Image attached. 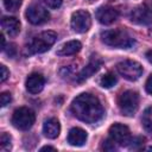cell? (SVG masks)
<instances>
[{
	"label": "cell",
	"instance_id": "cell-1",
	"mask_svg": "<svg viewBox=\"0 0 152 152\" xmlns=\"http://www.w3.org/2000/svg\"><path fill=\"white\" fill-rule=\"evenodd\" d=\"M70 109L74 116L87 124H95L100 121L104 114L100 100L95 95L88 93L76 96L71 102Z\"/></svg>",
	"mask_w": 152,
	"mask_h": 152
},
{
	"label": "cell",
	"instance_id": "cell-2",
	"mask_svg": "<svg viewBox=\"0 0 152 152\" xmlns=\"http://www.w3.org/2000/svg\"><path fill=\"white\" fill-rule=\"evenodd\" d=\"M102 42L116 49H129L134 45L135 40L124 30H107L101 33Z\"/></svg>",
	"mask_w": 152,
	"mask_h": 152
},
{
	"label": "cell",
	"instance_id": "cell-3",
	"mask_svg": "<svg viewBox=\"0 0 152 152\" xmlns=\"http://www.w3.org/2000/svg\"><path fill=\"white\" fill-rule=\"evenodd\" d=\"M57 34L53 31H44L34 37L28 42L27 50L31 53H42L48 51L56 42Z\"/></svg>",
	"mask_w": 152,
	"mask_h": 152
},
{
	"label": "cell",
	"instance_id": "cell-4",
	"mask_svg": "<svg viewBox=\"0 0 152 152\" xmlns=\"http://www.w3.org/2000/svg\"><path fill=\"white\" fill-rule=\"evenodd\" d=\"M120 112L126 116H132L137 113L139 107V94L134 90L124 91L118 99Z\"/></svg>",
	"mask_w": 152,
	"mask_h": 152
},
{
	"label": "cell",
	"instance_id": "cell-5",
	"mask_svg": "<svg viewBox=\"0 0 152 152\" xmlns=\"http://www.w3.org/2000/svg\"><path fill=\"white\" fill-rule=\"evenodd\" d=\"M34 120H36V115H34L33 110L27 107L17 108L12 115L13 126L21 131H26V129L31 128L32 125L34 124Z\"/></svg>",
	"mask_w": 152,
	"mask_h": 152
},
{
	"label": "cell",
	"instance_id": "cell-6",
	"mask_svg": "<svg viewBox=\"0 0 152 152\" xmlns=\"http://www.w3.org/2000/svg\"><path fill=\"white\" fill-rule=\"evenodd\" d=\"M116 69H118L119 74L128 81H135L142 74L141 64L135 61H132V59H126V61L118 63Z\"/></svg>",
	"mask_w": 152,
	"mask_h": 152
},
{
	"label": "cell",
	"instance_id": "cell-7",
	"mask_svg": "<svg viewBox=\"0 0 152 152\" xmlns=\"http://www.w3.org/2000/svg\"><path fill=\"white\" fill-rule=\"evenodd\" d=\"M71 27L77 33H84L90 28L91 25V18L88 11H76L71 15Z\"/></svg>",
	"mask_w": 152,
	"mask_h": 152
},
{
	"label": "cell",
	"instance_id": "cell-8",
	"mask_svg": "<svg viewBox=\"0 0 152 152\" xmlns=\"http://www.w3.org/2000/svg\"><path fill=\"white\" fill-rule=\"evenodd\" d=\"M109 138L121 146H126L129 144L131 140V134H129V128L120 122H115L109 127Z\"/></svg>",
	"mask_w": 152,
	"mask_h": 152
},
{
	"label": "cell",
	"instance_id": "cell-9",
	"mask_svg": "<svg viewBox=\"0 0 152 152\" xmlns=\"http://www.w3.org/2000/svg\"><path fill=\"white\" fill-rule=\"evenodd\" d=\"M25 15H26V19L33 25H40V24L48 21L49 18H50V14H49L48 10H45L39 4L30 5L26 10Z\"/></svg>",
	"mask_w": 152,
	"mask_h": 152
},
{
	"label": "cell",
	"instance_id": "cell-10",
	"mask_svg": "<svg viewBox=\"0 0 152 152\" xmlns=\"http://www.w3.org/2000/svg\"><path fill=\"white\" fill-rule=\"evenodd\" d=\"M131 20L139 25H148L152 23V12L146 6L135 7L131 12Z\"/></svg>",
	"mask_w": 152,
	"mask_h": 152
},
{
	"label": "cell",
	"instance_id": "cell-11",
	"mask_svg": "<svg viewBox=\"0 0 152 152\" xmlns=\"http://www.w3.org/2000/svg\"><path fill=\"white\" fill-rule=\"evenodd\" d=\"M96 19L103 24V25H109L112 23H114L118 17H119V13L118 11L114 8V7H110V6H102L100 7L97 11H96Z\"/></svg>",
	"mask_w": 152,
	"mask_h": 152
},
{
	"label": "cell",
	"instance_id": "cell-12",
	"mask_svg": "<svg viewBox=\"0 0 152 152\" xmlns=\"http://www.w3.org/2000/svg\"><path fill=\"white\" fill-rule=\"evenodd\" d=\"M44 84H45V80L43 77V75L38 74V72H33L27 78H26V82H25V87H26V90L31 94H38L43 90L44 88Z\"/></svg>",
	"mask_w": 152,
	"mask_h": 152
},
{
	"label": "cell",
	"instance_id": "cell-13",
	"mask_svg": "<svg viewBox=\"0 0 152 152\" xmlns=\"http://www.w3.org/2000/svg\"><path fill=\"white\" fill-rule=\"evenodd\" d=\"M101 64H102V62L100 61V59H97V58H93L80 72H78V75L76 76V81H78V82H82V81H84V80H87V78H89L90 76H93L99 69H100V66H101Z\"/></svg>",
	"mask_w": 152,
	"mask_h": 152
},
{
	"label": "cell",
	"instance_id": "cell-14",
	"mask_svg": "<svg viewBox=\"0 0 152 152\" xmlns=\"http://www.w3.org/2000/svg\"><path fill=\"white\" fill-rule=\"evenodd\" d=\"M88 138V134L84 129L80 127H74L69 131L68 134V142L72 146H82L86 144Z\"/></svg>",
	"mask_w": 152,
	"mask_h": 152
},
{
	"label": "cell",
	"instance_id": "cell-15",
	"mask_svg": "<svg viewBox=\"0 0 152 152\" xmlns=\"http://www.w3.org/2000/svg\"><path fill=\"white\" fill-rule=\"evenodd\" d=\"M1 26L10 37H15L20 32V23L14 17H4L1 20Z\"/></svg>",
	"mask_w": 152,
	"mask_h": 152
},
{
	"label": "cell",
	"instance_id": "cell-16",
	"mask_svg": "<svg viewBox=\"0 0 152 152\" xmlns=\"http://www.w3.org/2000/svg\"><path fill=\"white\" fill-rule=\"evenodd\" d=\"M61 132V125L59 121L56 118H50L44 122L43 126V133L49 139H55L59 135Z\"/></svg>",
	"mask_w": 152,
	"mask_h": 152
},
{
	"label": "cell",
	"instance_id": "cell-17",
	"mask_svg": "<svg viewBox=\"0 0 152 152\" xmlns=\"http://www.w3.org/2000/svg\"><path fill=\"white\" fill-rule=\"evenodd\" d=\"M81 48H82L81 42H78V40H69L57 50V55L58 56H71V55L77 53L81 50Z\"/></svg>",
	"mask_w": 152,
	"mask_h": 152
},
{
	"label": "cell",
	"instance_id": "cell-18",
	"mask_svg": "<svg viewBox=\"0 0 152 152\" xmlns=\"http://www.w3.org/2000/svg\"><path fill=\"white\" fill-rule=\"evenodd\" d=\"M141 124L147 132H152V107H148L144 110L141 116Z\"/></svg>",
	"mask_w": 152,
	"mask_h": 152
},
{
	"label": "cell",
	"instance_id": "cell-19",
	"mask_svg": "<svg viewBox=\"0 0 152 152\" xmlns=\"http://www.w3.org/2000/svg\"><path fill=\"white\" fill-rule=\"evenodd\" d=\"M115 83H116V77H115L113 74H110V72L104 74V75L100 78V86H101L102 88H112Z\"/></svg>",
	"mask_w": 152,
	"mask_h": 152
},
{
	"label": "cell",
	"instance_id": "cell-20",
	"mask_svg": "<svg viewBox=\"0 0 152 152\" xmlns=\"http://www.w3.org/2000/svg\"><path fill=\"white\" fill-rule=\"evenodd\" d=\"M0 146H1V151L7 152L11 150L12 144H11V137L7 133H2L0 137Z\"/></svg>",
	"mask_w": 152,
	"mask_h": 152
},
{
	"label": "cell",
	"instance_id": "cell-21",
	"mask_svg": "<svg viewBox=\"0 0 152 152\" xmlns=\"http://www.w3.org/2000/svg\"><path fill=\"white\" fill-rule=\"evenodd\" d=\"M21 1L23 0H4V6H5V8L7 11L14 12L20 7Z\"/></svg>",
	"mask_w": 152,
	"mask_h": 152
},
{
	"label": "cell",
	"instance_id": "cell-22",
	"mask_svg": "<svg viewBox=\"0 0 152 152\" xmlns=\"http://www.w3.org/2000/svg\"><path fill=\"white\" fill-rule=\"evenodd\" d=\"M11 101H12V96H11V94H10L8 91L1 93V95H0V103H1V107L7 106Z\"/></svg>",
	"mask_w": 152,
	"mask_h": 152
},
{
	"label": "cell",
	"instance_id": "cell-23",
	"mask_svg": "<svg viewBox=\"0 0 152 152\" xmlns=\"http://www.w3.org/2000/svg\"><path fill=\"white\" fill-rule=\"evenodd\" d=\"M62 1H63V0H43V2H44L48 7L53 8V10L58 8V7L62 5Z\"/></svg>",
	"mask_w": 152,
	"mask_h": 152
},
{
	"label": "cell",
	"instance_id": "cell-24",
	"mask_svg": "<svg viewBox=\"0 0 152 152\" xmlns=\"http://www.w3.org/2000/svg\"><path fill=\"white\" fill-rule=\"evenodd\" d=\"M0 71H1V74H0V82H5L8 78V76H10V71H8V69L4 64L0 65Z\"/></svg>",
	"mask_w": 152,
	"mask_h": 152
},
{
	"label": "cell",
	"instance_id": "cell-25",
	"mask_svg": "<svg viewBox=\"0 0 152 152\" xmlns=\"http://www.w3.org/2000/svg\"><path fill=\"white\" fill-rule=\"evenodd\" d=\"M145 139L141 138V137H138V138H134V139H131L129 140V144H131V148H137L138 146H141L144 144Z\"/></svg>",
	"mask_w": 152,
	"mask_h": 152
},
{
	"label": "cell",
	"instance_id": "cell-26",
	"mask_svg": "<svg viewBox=\"0 0 152 152\" xmlns=\"http://www.w3.org/2000/svg\"><path fill=\"white\" fill-rule=\"evenodd\" d=\"M103 150H106V151H113V150H115V142L109 138L108 140H106L103 142Z\"/></svg>",
	"mask_w": 152,
	"mask_h": 152
},
{
	"label": "cell",
	"instance_id": "cell-27",
	"mask_svg": "<svg viewBox=\"0 0 152 152\" xmlns=\"http://www.w3.org/2000/svg\"><path fill=\"white\" fill-rule=\"evenodd\" d=\"M145 89H146V91H147L148 94L152 95V75L148 76V78H147V81H146V83H145Z\"/></svg>",
	"mask_w": 152,
	"mask_h": 152
},
{
	"label": "cell",
	"instance_id": "cell-28",
	"mask_svg": "<svg viewBox=\"0 0 152 152\" xmlns=\"http://www.w3.org/2000/svg\"><path fill=\"white\" fill-rule=\"evenodd\" d=\"M8 46H10V49H8V51H7V55H8L10 57H13V56L15 55V48H14L13 44H10Z\"/></svg>",
	"mask_w": 152,
	"mask_h": 152
},
{
	"label": "cell",
	"instance_id": "cell-29",
	"mask_svg": "<svg viewBox=\"0 0 152 152\" xmlns=\"http://www.w3.org/2000/svg\"><path fill=\"white\" fill-rule=\"evenodd\" d=\"M145 57H146V59L152 64V50H148V51L145 53Z\"/></svg>",
	"mask_w": 152,
	"mask_h": 152
},
{
	"label": "cell",
	"instance_id": "cell-30",
	"mask_svg": "<svg viewBox=\"0 0 152 152\" xmlns=\"http://www.w3.org/2000/svg\"><path fill=\"white\" fill-rule=\"evenodd\" d=\"M145 6H146L151 12H152V0H147V1L145 2Z\"/></svg>",
	"mask_w": 152,
	"mask_h": 152
},
{
	"label": "cell",
	"instance_id": "cell-31",
	"mask_svg": "<svg viewBox=\"0 0 152 152\" xmlns=\"http://www.w3.org/2000/svg\"><path fill=\"white\" fill-rule=\"evenodd\" d=\"M1 50L4 51L5 50V38H4V34H1Z\"/></svg>",
	"mask_w": 152,
	"mask_h": 152
},
{
	"label": "cell",
	"instance_id": "cell-32",
	"mask_svg": "<svg viewBox=\"0 0 152 152\" xmlns=\"http://www.w3.org/2000/svg\"><path fill=\"white\" fill-rule=\"evenodd\" d=\"M45 150H53L55 151V147H52V146H44V147L40 148V151H45Z\"/></svg>",
	"mask_w": 152,
	"mask_h": 152
},
{
	"label": "cell",
	"instance_id": "cell-33",
	"mask_svg": "<svg viewBox=\"0 0 152 152\" xmlns=\"http://www.w3.org/2000/svg\"><path fill=\"white\" fill-rule=\"evenodd\" d=\"M144 150H152V147H146V148H144Z\"/></svg>",
	"mask_w": 152,
	"mask_h": 152
}]
</instances>
